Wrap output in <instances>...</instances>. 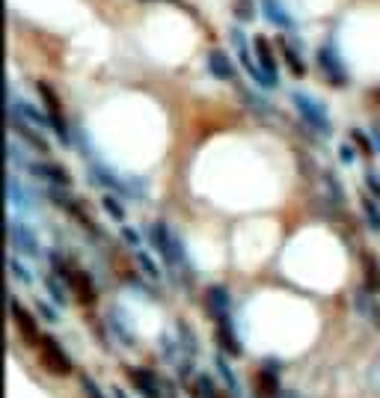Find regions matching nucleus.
Masks as SVG:
<instances>
[{
	"instance_id": "f03ea898",
	"label": "nucleus",
	"mask_w": 380,
	"mask_h": 398,
	"mask_svg": "<svg viewBox=\"0 0 380 398\" xmlns=\"http://www.w3.org/2000/svg\"><path fill=\"white\" fill-rule=\"evenodd\" d=\"M48 259H51V264H53V274L63 276L65 285H69V288L75 291L80 303H92V300H95V285H92L89 274H87L84 268H77V264H75V262H69L63 253H51Z\"/></svg>"
},
{
	"instance_id": "6e6552de",
	"label": "nucleus",
	"mask_w": 380,
	"mask_h": 398,
	"mask_svg": "<svg viewBox=\"0 0 380 398\" xmlns=\"http://www.w3.org/2000/svg\"><path fill=\"white\" fill-rule=\"evenodd\" d=\"M9 128H12V134L21 137L27 146H30V149H36V152H48V140L39 134V128H36L33 122H27L21 113L9 110Z\"/></svg>"
},
{
	"instance_id": "f8f14e48",
	"label": "nucleus",
	"mask_w": 380,
	"mask_h": 398,
	"mask_svg": "<svg viewBox=\"0 0 380 398\" xmlns=\"http://www.w3.org/2000/svg\"><path fill=\"white\" fill-rule=\"evenodd\" d=\"M205 63H208V72L217 77V81H235V77H238L232 57H229L226 51H220V48H211Z\"/></svg>"
},
{
	"instance_id": "412c9836",
	"label": "nucleus",
	"mask_w": 380,
	"mask_h": 398,
	"mask_svg": "<svg viewBox=\"0 0 380 398\" xmlns=\"http://www.w3.org/2000/svg\"><path fill=\"white\" fill-rule=\"evenodd\" d=\"M101 208L110 214L119 226H125V217H128V208L122 205V199H119V193H104L101 196Z\"/></svg>"
},
{
	"instance_id": "2f4dec72",
	"label": "nucleus",
	"mask_w": 380,
	"mask_h": 398,
	"mask_svg": "<svg viewBox=\"0 0 380 398\" xmlns=\"http://www.w3.org/2000/svg\"><path fill=\"white\" fill-rule=\"evenodd\" d=\"M365 184H369V191L374 193V199H377V203H380V179H377V172H365Z\"/></svg>"
},
{
	"instance_id": "423d86ee",
	"label": "nucleus",
	"mask_w": 380,
	"mask_h": 398,
	"mask_svg": "<svg viewBox=\"0 0 380 398\" xmlns=\"http://www.w3.org/2000/svg\"><path fill=\"white\" fill-rule=\"evenodd\" d=\"M232 45H235V54L241 60V65L247 69V75L255 81V86L265 89V75L259 69V63H255V54H253V42L247 39V33H243L241 27H232Z\"/></svg>"
},
{
	"instance_id": "6ab92c4d",
	"label": "nucleus",
	"mask_w": 380,
	"mask_h": 398,
	"mask_svg": "<svg viewBox=\"0 0 380 398\" xmlns=\"http://www.w3.org/2000/svg\"><path fill=\"white\" fill-rule=\"evenodd\" d=\"M362 264H365V291L377 295L380 291V262L372 253H362Z\"/></svg>"
},
{
	"instance_id": "bb28decb",
	"label": "nucleus",
	"mask_w": 380,
	"mask_h": 398,
	"mask_svg": "<svg viewBox=\"0 0 380 398\" xmlns=\"http://www.w3.org/2000/svg\"><path fill=\"white\" fill-rule=\"evenodd\" d=\"M324 181H327V191H330V199L333 203L342 205L345 203V188H342V181L333 179V172H324Z\"/></svg>"
},
{
	"instance_id": "a878e982",
	"label": "nucleus",
	"mask_w": 380,
	"mask_h": 398,
	"mask_svg": "<svg viewBox=\"0 0 380 398\" xmlns=\"http://www.w3.org/2000/svg\"><path fill=\"white\" fill-rule=\"evenodd\" d=\"M137 264H140V274H146L148 280H160V268H158V262L143 253V250H137Z\"/></svg>"
},
{
	"instance_id": "f704fd0d",
	"label": "nucleus",
	"mask_w": 380,
	"mask_h": 398,
	"mask_svg": "<svg viewBox=\"0 0 380 398\" xmlns=\"http://www.w3.org/2000/svg\"><path fill=\"white\" fill-rule=\"evenodd\" d=\"M338 158H342V164H354V158H357V155H354V149H350V146L345 143L342 149H338Z\"/></svg>"
},
{
	"instance_id": "4468645a",
	"label": "nucleus",
	"mask_w": 380,
	"mask_h": 398,
	"mask_svg": "<svg viewBox=\"0 0 380 398\" xmlns=\"http://www.w3.org/2000/svg\"><path fill=\"white\" fill-rule=\"evenodd\" d=\"M208 303H211V315L214 321H232V315H229V307H232V300H229V288L226 285H211L208 288Z\"/></svg>"
},
{
	"instance_id": "cd10ccee",
	"label": "nucleus",
	"mask_w": 380,
	"mask_h": 398,
	"mask_svg": "<svg viewBox=\"0 0 380 398\" xmlns=\"http://www.w3.org/2000/svg\"><path fill=\"white\" fill-rule=\"evenodd\" d=\"M9 268H12V274H15V280H21V283H33L30 268H24L18 256H12V259H9Z\"/></svg>"
},
{
	"instance_id": "c756f323",
	"label": "nucleus",
	"mask_w": 380,
	"mask_h": 398,
	"mask_svg": "<svg viewBox=\"0 0 380 398\" xmlns=\"http://www.w3.org/2000/svg\"><path fill=\"white\" fill-rule=\"evenodd\" d=\"M196 387H199V395H202V398H217V395H214V383H211L208 375H199V378H196Z\"/></svg>"
},
{
	"instance_id": "5701e85b",
	"label": "nucleus",
	"mask_w": 380,
	"mask_h": 398,
	"mask_svg": "<svg viewBox=\"0 0 380 398\" xmlns=\"http://www.w3.org/2000/svg\"><path fill=\"white\" fill-rule=\"evenodd\" d=\"M9 199H12V205H18V208L33 205L30 203V191L21 188V179L15 176V172H9Z\"/></svg>"
},
{
	"instance_id": "aec40b11",
	"label": "nucleus",
	"mask_w": 380,
	"mask_h": 398,
	"mask_svg": "<svg viewBox=\"0 0 380 398\" xmlns=\"http://www.w3.org/2000/svg\"><path fill=\"white\" fill-rule=\"evenodd\" d=\"M360 208H362V214H365V223H369V229L372 232H380V203L374 196L369 193H362L360 196Z\"/></svg>"
},
{
	"instance_id": "20e7f679",
	"label": "nucleus",
	"mask_w": 380,
	"mask_h": 398,
	"mask_svg": "<svg viewBox=\"0 0 380 398\" xmlns=\"http://www.w3.org/2000/svg\"><path fill=\"white\" fill-rule=\"evenodd\" d=\"M315 63H318V69L324 72V77H327L333 86H348V69H345L342 57H338V48L333 42H324L315 51Z\"/></svg>"
},
{
	"instance_id": "f257e3e1",
	"label": "nucleus",
	"mask_w": 380,
	"mask_h": 398,
	"mask_svg": "<svg viewBox=\"0 0 380 398\" xmlns=\"http://www.w3.org/2000/svg\"><path fill=\"white\" fill-rule=\"evenodd\" d=\"M291 104H294V110L300 113L306 128H312L321 137L333 134V119H330L327 108H324L315 96H309V92H303V89H291Z\"/></svg>"
},
{
	"instance_id": "9d476101",
	"label": "nucleus",
	"mask_w": 380,
	"mask_h": 398,
	"mask_svg": "<svg viewBox=\"0 0 380 398\" xmlns=\"http://www.w3.org/2000/svg\"><path fill=\"white\" fill-rule=\"evenodd\" d=\"M27 169L36 172V176L42 181H48L51 188H69V184H72L69 169L60 167V164H53V161H30V164H27Z\"/></svg>"
},
{
	"instance_id": "2eb2a0df",
	"label": "nucleus",
	"mask_w": 380,
	"mask_h": 398,
	"mask_svg": "<svg viewBox=\"0 0 380 398\" xmlns=\"http://www.w3.org/2000/svg\"><path fill=\"white\" fill-rule=\"evenodd\" d=\"M128 378H131V383L137 387V392L143 398H160L158 380H155L152 371H146V368H128Z\"/></svg>"
},
{
	"instance_id": "e433bc0d",
	"label": "nucleus",
	"mask_w": 380,
	"mask_h": 398,
	"mask_svg": "<svg viewBox=\"0 0 380 398\" xmlns=\"http://www.w3.org/2000/svg\"><path fill=\"white\" fill-rule=\"evenodd\" d=\"M113 398H128V395H125V392H122V390L116 387V390H113Z\"/></svg>"
},
{
	"instance_id": "4be33fe9",
	"label": "nucleus",
	"mask_w": 380,
	"mask_h": 398,
	"mask_svg": "<svg viewBox=\"0 0 380 398\" xmlns=\"http://www.w3.org/2000/svg\"><path fill=\"white\" fill-rule=\"evenodd\" d=\"M279 48H282L285 65H289V69H291V75H294V77H303V75H306V63L300 60V54H297V51H294V48L289 45V42H285V39L279 42Z\"/></svg>"
},
{
	"instance_id": "39448f33",
	"label": "nucleus",
	"mask_w": 380,
	"mask_h": 398,
	"mask_svg": "<svg viewBox=\"0 0 380 398\" xmlns=\"http://www.w3.org/2000/svg\"><path fill=\"white\" fill-rule=\"evenodd\" d=\"M39 357H42V363L48 371H53V375H72V357L63 351V345L60 339H53V336H42V342H39Z\"/></svg>"
},
{
	"instance_id": "72a5a7b5",
	"label": "nucleus",
	"mask_w": 380,
	"mask_h": 398,
	"mask_svg": "<svg viewBox=\"0 0 380 398\" xmlns=\"http://www.w3.org/2000/svg\"><path fill=\"white\" fill-rule=\"evenodd\" d=\"M80 383H84V390H87V395L89 398H101V392H99V387H95V383H92V378H80Z\"/></svg>"
},
{
	"instance_id": "c85d7f7f",
	"label": "nucleus",
	"mask_w": 380,
	"mask_h": 398,
	"mask_svg": "<svg viewBox=\"0 0 380 398\" xmlns=\"http://www.w3.org/2000/svg\"><path fill=\"white\" fill-rule=\"evenodd\" d=\"M350 140H354L360 149H362V155H374V146H372V140L365 137V134H360V128H354L350 131Z\"/></svg>"
},
{
	"instance_id": "0eeeda50",
	"label": "nucleus",
	"mask_w": 380,
	"mask_h": 398,
	"mask_svg": "<svg viewBox=\"0 0 380 398\" xmlns=\"http://www.w3.org/2000/svg\"><path fill=\"white\" fill-rule=\"evenodd\" d=\"M9 309H12V321H15V327H18V333L24 336V342L33 345V348H39V342H42V333H39V324H36L33 312H27L15 295L9 297Z\"/></svg>"
},
{
	"instance_id": "9b49d317",
	"label": "nucleus",
	"mask_w": 380,
	"mask_h": 398,
	"mask_svg": "<svg viewBox=\"0 0 380 398\" xmlns=\"http://www.w3.org/2000/svg\"><path fill=\"white\" fill-rule=\"evenodd\" d=\"M262 12L267 24H274L285 33H297V18L282 6V0H262Z\"/></svg>"
},
{
	"instance_id": "7ed1b4c3",
	"label": "nucleus",
	"mask_w": 380,
	"mask_h": 398,
	"mask_svg": "<svg viewBox=\"0 0 380 398\" xmlns=\"http://www.w3.org/2000/svg\"><path fill=\"white\" fill-rule=\"evenodd\" d=\"M253 54H255V63L265 75V89L274 92L279 86V63H277V48L270 42L267 36H259L253 39Z\"/></svg>"
},
{
	"instance_id": "7c9ffc66",
	"label": "nucleus",
	"mask_w": 380,
	"mask_h": 398,
	"mask_svg": "<svg viewBox=\"0 0 380 398\" xmlns=\"http://www.w3.org/2000/svg\"><path fill=\"white\" fill-rule=\"evenodd\" d=\"M36 309H39V315H42L45 321H51V324H57V321H60V312L53 309V307H48V303H39Z\"/></svg>"
},
{
	"instance_id": "393cba45",
	"label": "nucleus",
	"mask_w": 380,
	"mask_h": 398,
	"mask_svg": "<svg viewBox=\"0 0 380 398\" xmlns=\"http://www.w3.org/2000/svg\"><path fill=\"white\" fill-rule=\"evenodd\" d=\"M235 21L238 24H250V21H255V15H259V12H255V0H235Z\"/></svg>"
},
{
	"instance_id": "dca6fc26",
	"label": "nucleus",
	"mask_w": 380,
	"mask_h": 398,
	"mask_svg": "<svg viewBox=\"0 0 380 398\" xmlns=\"http://www.w3.org/2000/svg\"><path fill=\"white\" fill-rule=\"evenodd\" d=\"M36 92H39V98H42V110L45 113H65L63 110V98H60V92L53 89V84L36 81Z\"/></svg>"
},
{
	"instance_id": "1a4fd4ad",
	"label": "nucleus",
	"mask_w": 380,
	"mask_h": 398,
	"mask_svg": "<svg viewBox=\"0 0 380 398\" xmlns=\"http://www.w3.org/2000/svg\"><path fill=\"white\" fill-rule=\"evenodd\" d=\"M9 244L15 247L18 253H24V256H39V238H36V232L27 226V223L15 220V217L9 220Z\"/></svg>"
},
{
	"instance_id": "c9c22d12",
	"label": "nucleus",
	"mask_w": 380,
	"mask_h": 398,
	"mask_svg": "<svg viewBox=\"0 0 380 398\" xmlns=\"http://www.w3.org/2000/svg\"><path fill=\"white\" fill-rule=\"evenodd\" d=\"M372 146H374V155H380V125L372 128Z\"/></svg>"
},
{
	"instance_id": "473e14b6",
	"label": "nucleus",
	"mask_w": 380,
	"mask_h": 398,
	"mask_svg": "<svg viewBox=\"0 0 380 398\" xmlns=\"http://www.w3.org/2000/svg\"><path fill=\"white\" fill-rule=\"evenodd\" d=\"M122 238H125V241H128L131 247H140V235L134 232L131 226H122Z\"/></svg>"
},
{
	"instance_id": "b1692460",
	"label": "nucleus",
	"mask_w": 380,
	"mask_h": 398,
	"mask_svg": "<svg viewBox=\"0 0 380 398\" xmlns=\"http://www.w3.org/2000/svg\"><path fill=\"white\" fill-rule=\"evenodd\" d=\"M214 366H217V371H220V378L226 380V387H229V392L232 395H238L241 392V387H238V378H235V371H232V366L226 363V357H220V354H214Z\"/></svg>"
},
{
	"instance_id": "f3484780",
	"label": "nucleus",
	"mask_w": 380,
	"mask_h": 398,
	"mask_svg": "<svg viewBox=\"0 0 380 398\" xmlns=\"http://www.w3.org/2000/svg\"><path fill=\"white\" fill-rule=\"evenodd\" d=\"M217 342H220V348L226 351V354H232V357H238L243 348L238 345V336H235V330H232V321H220L217 324Z\"/></svg>"
},
{
	"instance_id": "a211bd4d",
	"label": "nucleus",
	"mask_w": 380,
	"mask_h": 398,
	"mask_svg": "<svg viewBox=\"0 0 380 398\" xmlns=\"http://www.w3.org/2000/svg\"><path fill=\"white\" fill-rule=\"evenodd\" d=\"M45 288H48V295H51V300L57 303V307H65V303H69V285H65L63 276L48 274L45 276Z\"/></svg>"
},
{
	"instance_id": "ddd939ff",
	"label": "nucleus",
	"mask_w": 380,
	"mask_h": 398,
	"mask_svg": "<svg viewBox=\"0 0 380 398\" xmlns=\"http://www.w3.org/2000/svg\"><path fill=\"white\" fill-rule=\"evenodd\" d=\"M92 181H95V184H104V188H110V193H119V196H134V191L128 188V184L122 181L110 167H104V164H92Z\"/></svg>"
}]
</instances>
